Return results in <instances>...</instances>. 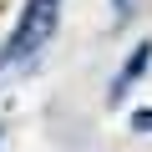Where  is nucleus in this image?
Segmentation results:
<instances>
[{"label":"nucleus","instance_id":"f03ea898","mask_svg":"<svg viewBox=\"0 0 152 152\" xmlns=\"http://www.w3.org/2000/svg\"><path fill=\"white\" fill-rule=\"evenodd\" d=\"M147 66H152V41H137V46H132V56H127V61H122V71H117L112 91H107V102H112V107H117V102L142 81V71H147Z\"/></svg>","mask_w":152,"mask_h":152},{"label":"nucleus","instance_id":"20e7f679","mask_svg":"<svg viewBox=\"0 0 152 152\" xmlns=\"http://www.w3.org/2000/svg\"><path fill=\"white\" fill-rule=\"evenodd\" d=\"M117 5H127V0H117Z\"/></svg>","mask_w":152,"mask_h":152},{"label":"nucleus","instance_id":"7ed1b4c3","mask_svg":"<svg viewBox=\"0 0 152 152\" xmlns=\"http://www.w3.org/2000/svg\"><path fill=\"white\" fill-rule=\"evenodd\" d=\"M132 132H152V107H137L132 112Z\"/></svg>","mask_w":152,"mask_h":152},{"label":"nucleus","instance_id":"f257e3e1","mask_svg":"<svg viewBox=\"0 0 152 152\" xmlns=\"http://www.w3.org/2000/svg\"><path fill=\"white\" fill-rule=\"evenodd\" d=\"M56 26H61V0H26L15 31L5 36V46H0V76L15 71V66H26V61H36L46 51V41L56 36Z\"/></svg>","mask_w":152,"mask_h":152}]
</instances>
